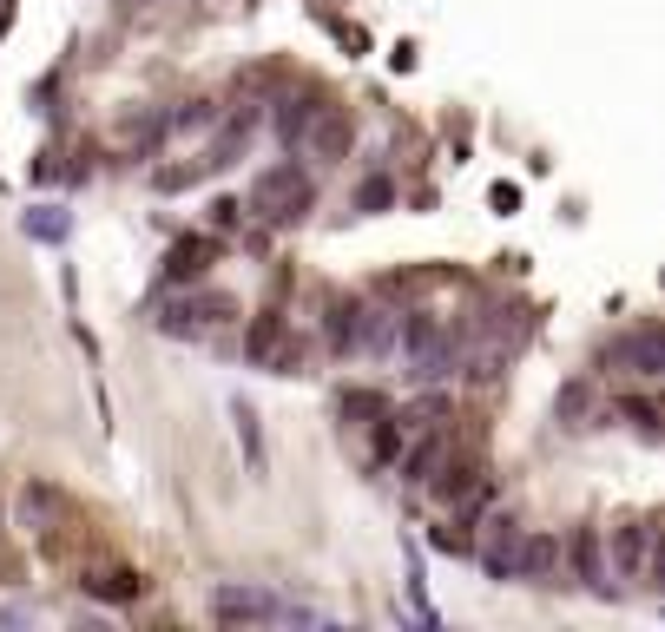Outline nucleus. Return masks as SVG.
<instances>
[{"label":"nucleus","instance_id":"39448f33","mask_svg":"<svg viewBox=\"0 0 665 632\" xmlns=\"http://www.w3.org/2000/svg\"><path fill=\"white\" fill-rule=\"evenodd\" d=\"M231 310H238V303L224 297V290H198V297L165 303V310H159V330H172V336H198V330H211V323H224Z\"/></svg>","mask_w":665,"mask_h":632},{"label":"nucleus","instance_id":"7ed1b4c3","mask_svg":"<svg viewBox=\"0 0 665 632\" xmlns=\"http://www.w3.org/2000/svg\"><path fill=\"white\" fill-rule=\"evenodd\" d=\"M244 356L264 363V369H277V376H297L303 369V349H297V336H290L284 316H257L251 336H244Z\"/></svg>","mask_w":665,"mask_h":632},{"label":"nucleus","instance_id":"0eeeda50","mask_svg":"<svg viewBox=\"0 0 665 632\" xmlns=\"http://www.w3.org/2000/svg\"><path fill=\"white\" fill-rule=\"evenodd\" d=\"M349 139H356V126H349V112L343 106H317V119L303 126V152L310 158H343L349 152Z\"/></svg>","mask_w":665,"mask_h":632},{"label":"nucleus","instance_id":"9b49d317","mask_svg":"<svg viewBox=\"0 0 665 632\" xmlns=\"http://www.w3.org/2000/svg\"><path fill=\"white\" fill-rule=\"evenodd\" d=\"M211 237H185V244H172V257H165V277L172 284H191V277H205V264H211Z\"/></svg>","mask_w":665,"mask_h":632},{"label":"nucleus","instance_id":"dca6fc26","mask_svg":"<svg viewBox=\"0 0 665 632\" xmlns=\"http://www.w3.org/2000/svg\"><path fill=\"white\" fill-rule=\"evenodd\" d=\"M211 119H218V112H211V99H191V106L178 112L172 126H178V132H191V126H211Z\"/></svg>","mask_w":665,"mask_h":632},{"label":"nucleus","instance_id":"423d86ee","mask_svg":"<svg viewBox=\"0 0 665 632\" xmlns=\"http://www.w3.org/2000/svg\"><path fill=\"white\" fill-rule=\"evenodd\" d=\"M652 553H659V521L613 527V573H626V580H652Z\"/></svg>","mask_w":665,"mask_h":632},{"label":"nucleus","instance_id":"9d476101","mask_svg":"<svg viewBox=\"0 0 665 632\" xmlns=\"http://www.w3.org/2000/svg\"><path fill=\"white\" fill-rule=\"evenodd\" d=\"M60 514H66V494L53 488V481H27V494H20V521L47 534V527L60 521Z\"/></svg>","mask_w":665,"mask_h":632},{"label":"nucleus","instance_id":"f3484780","mask_svg":"<svg viewBox=\"0 0 665 632\" xmlns=\"http://www.w3.org/2000/svg\"><path fill=\"white\" fill-rule=\"evenodd\" d=\"M382 205H389V185H382V178H369V185H363V211H382Z\"/></svg>","mask_w":665,"mask_h":632},{"label":"nucleus","instance_id":"ddd939ff","mask_svg":"<svg viewBox=\"0 0 665 632\" xmlns=\"http://www.w3.org/2000/svg\"><path fill=\"white\" fill-rule=\"evenodd\" d=\"M573 560H580L586 586H593V593H606V573H600V534H593V527H586V534H573Z\"/></svg>","mask_w":665,"mask_h":632},{"label":"nucleus","instance_id":"1a4fd4ad","mask_svg":"<svg viewBox=\"0 0 665 632\" xmlns=\"http://www.w3.org/2000/svg\"><path fill=\"white\" fill-rule=\"evenodd\" d=\"M613 356H619V363H626V369H639V376H659V369H665V336H659V323H646V330H633V336H626V343L613 349Z\"/></svg>","mask_w":665,"mask_h":632},{"label":"nucleus","instance_id":"6e6552de","mask_svg":"<svg viewBox=\"0 0 665 632\" xmlns=\"http://www.w3.org/2000/svg\"><path fill=\"white\" fill-rule=\"evenodd\" d=\"M554 567H560V534H514L507 580H547Z\"/></svg>","mask_w":665,"mask_h":632},{"label":"nucleus","instance_id":"4468645a","mask_svg":"<svg viewBox=\"0 0 665 632\" xmlns=\"http://www.w3.org/2000/svg\"><path fill=\"white\" fill-rule=\"evenodd\" d=\"M93 593H106V600H132V593H145V580L139 573H126V567H106V573H93Z\"/></svg>","mask_w":665,"mask_h":632},{"label":"nucleus","instance_id":"20e7f679","mask_svg":"<svg viewBox=\"0 0 665 632\" xmlns=\"http://www.w3.org/2000/svg\"><path fill=\"white\" fill-rule=\"evenodd\" d=\"M396 343H402V310H389V303H356V316H349V349H356V356H389Z\"/></svg>","mask_w":665,"mask_h":632},{"label":"nucleus","instance_id":"f03ea898","mask_svg":"<svg viewBox=\"0 0 665 632\" xmlns=\"http://www.w3.org/2000/svg\"><path fill=\"white\" fill-rule=\"evenodd\" d=\"M251 211L270 224H297L303 211H310V178L297 172V165H277V172H264L251 185Z\"/></svg>","mask_w":665,"mask_h":632},{"label":"nucleus","instance_id":"f257e3e1","mask_svg":"<svg viewBox=\"0 0 665 632\" xmlns=\"http://www.w3.org/2000/svg\"><path fill=\"white\" fill-rule=\"evenodd\" d=\"M211 613L218 619H277V626H323L317 606L277 600V593H264V586H218V593H211Z\"/></svg>","mask_w":665,"mask_h":632},{"label":"nucleus","instance_id":"f8f14e48","mask_svg":"<svg viewBox=\"0 0 665 632\" xmlns=\"http://www.w3.org/2000/svg\"><path fill=\"white\" fill-rule=\"evenodd\" d=\"M231 422H238V442H244V455H251V468L264 474V428H257V409L251 402H231Z\"/></svg>","mask_w":665,"mask_h":632},{"label":"nucleus","instance_id":"2eb2a0df","mask_svg":"<svg viewBox=\"0 0 665 632\" xmlns=\"http://www.w3.org/2000/svg\"><path fill=\"white\" fill-rule=\"evenodd\" d=\"M27 237H40V244H60V237H66V211H60V205L27 211Z\"/></svg>","mask_w":665,"mask_h":632}]
</instances>
